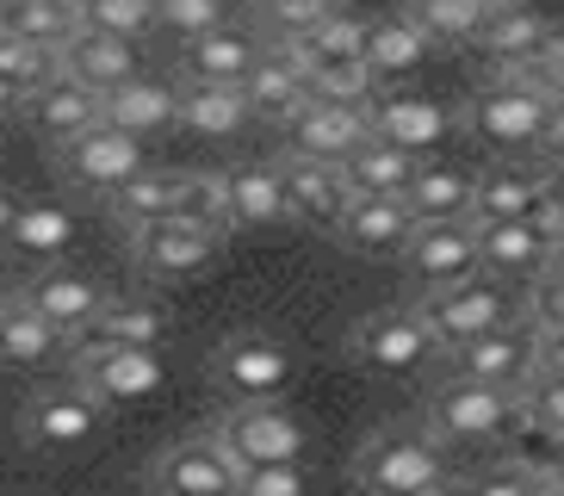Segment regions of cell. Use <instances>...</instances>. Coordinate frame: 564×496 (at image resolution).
<instances>
[{
    "instance_id": "cell-8",
    "label": "cell",
    "mask_w": 564,
    "mask_h": 496,
    "mask_svg": "<svg viewBox=\"0 0 564 496\" xmlns=\"http://www.w3.org/2000/svg\"><path fill=\"white\" fill-rule=\"evenodd\" d=\"M422 335H429L441 354L459 342H478V335H497L514 323V298L490 280H465V285H447V292H429L410 304Z\"/></svg>"
},
{
    "instance_id": "cell-21",
    "label": "cell",
    "mask_w": 564,
    "mask_h": 496,
    "mask_svg": "<svg viewBox=\"0 0 564 496\" xmlns=\"http://www.w3.org/2000/svg\"><path fill=\"white\" fill-rule=\"evenodd\" d=\"M217 186V217H224V236L230 230H267V224H285V198L273 181V162H230L224 174H212Z\"/></svg>"
},
{
    "instance_id": "cell-2",
    "label": "cell",
    "mask_w": 564,
    "mask_h": 496,
    "mask_svg": "<svg viewBox=\"0 0 564 496\" xmlns=\"http://www.w3.org/2000/svg\"><path fill=\"white\" fill-rule=\"evenodd\" d=\"M447 472V446H434L415 422H391V429L366 434L354 453V484L366 496H422L434 490Z\"/></svg>"
},
{
    "instance_id": "cell-50",
    "label": "cell",
    "mask_w": 564,
    "mask_h": 496,
    "mask_svg": "<svg viewBox=\"0 0 564 496\" xmlns=\"http://www.w3.org/2000/svg\"><path fill=\"white\" fill-rule=\"evenodd\" d=\"M0 298H7V292H0Z\"/></svg>"
},
{
    "instance_id": "cell-26",
    "label": "cell",
    "mask_w": 564,
    "mask_h": 496,
    "mask_svg": "<svg viewBox=\"0 0 564 496\" xmlns=\"http://www.w3.org/2000/svg\"><path fill=\"white\" fill-rule=\"evenodd\" d=\"M13 112L25 118V125H32V131L44 137L51 149H63V143H75L82 131H94V125H100V94H87V87H75V82H63V75H56L51 87H37V94L19 99Z\"/></svg>"
},
{
    "instance_id": "cell-34",
    "label": "cell",
    "mask_w": 564,
    "mask_h": 496,
    "mask_svg": "<svg viewBox=\"0 0 564 496\" xmlns=\"http://www.w3.org/2000/svg\"><path fill=\"white\" fill-rule=\"evenodd\" d=\"M63 347H68V342H63V335H56L19 292L0 298V360H7V366H51Z\"/></svg>"
},
{
    "instance_id": "cell-19",
    "label": "cell",
    "mask_w": 564,
    "mask_h": 496,
    "mask_svg": "<svg viewBox=\"0 0 564 496\" xmlns=\"http://www.w3.org/2000/svg\"><path fill=\"white\" fill-rule=\"evenodd\" d=\"M558 25H552L540 7H521V0H484V19H478V37L471 44L490 56V68H514L540 56V50L558 44Z\"/></svg>"
},
{
    "instance_id": "cell-35",
    "label": "cell",
    "mask_w": 564,
    "mask_h": 496,
    "mask_svg": "<svg viewBox=\"0 0 564 496\" xmlns=\"http://www.w3.org/2000/svg\"><path fill=\"white\" fill-rule=\"evenodd\" d=\"M0 37L56 56V50L75 37V0H7V7H0Z\"/></svg>"
},
{
    "instance_id": "cell-12",
    "label": "cell",
    "mask_w": 564,
    "mask_h": 496,
    "mask_svg": "<svg viewBox=\"0 0 564 496\" xmlns=\"http://www.w3.org/2000/svg\"><path fill=\"white\" fill-rule=\"evenodd\" d=\"M236 478H242V472L224 460V446L212 441V429L167 441L162 453L143 465L150 496H236Z\"/></svg>"
},
{
    "instance_id": "cell-24",
    "label": "cell",
    "mask_w": 564,
    "mask_h": 496,
    "mask_svg": "<svg viewBox=\"0 0 564 496\" xmlns=\"http://www.w3.org/2000/svg\"><path fill=\"white\" fill-rule=\"evenodd\" d=\"M56 68H63V82L87 87V94H112V87L143 75V44H118V37H100V32H82L75 25V37L56 50Z\"/></svg>"
},
{
    "instance_id": "cell-38",
    "label": "cell",
    "mask_w": 564,
    "mask_h": 496,
    "mask_svg": "<svg viewBox=\"0 0 564 496\" xmlns=\"http://www.w3.org/2000/svg\"><path fill=\"white\" fill-rule=\"evenodd\" d=\"M360 37H366V13H354V7H329V13L316 19L292 50H299L311 68H323V63H360Z\"/></svg>"
},
{
    "instance_id": "cell-39",
    "label": "cell",
    "mask_w": 564,
    "mask_h": 496,
    "mask_svg": "<svg viewBox=\"0 0 564 496\" xmlns=\"http://www.w3.org/2000/svg\"><path fill=\"white\" fill-rule=\"evenodd\" d=\"M75 25L118 37V44H143L155 37V7L150 0H75Z\"/></svg>"
},
{
    "instance_id": "cell-1",
    "label": "cell",
    "mask_w": 564,
    "mask_h": 496,
    "mask_svg": "<svg viewBox=\"0 0 564 496\" xmlns=\"http://www.w3.org/2000/svg\"><path fill=\"white\" fill-rule=\"evenodd\" d=\"M459 131L471 137V143L497 149L502 162H540V155H558L564 106L528 94V87L484 82L478 94L459 106Z\"/></svg>"
},
{
    "instance_id": "cell-43",
    "label": "cell",
    "mask_w": 564,
    "mask_h": 496,
    "mask_svg": "<svg viewBox=\"0 0 564 496\" xmlns=\"http://www.w3.org/2000/svg\"><path fill=\"white\" fill-rule=\"evenodd\" d=\"M552 484H558V472H533L521 460H502L490 472H478V478H465V490L471 496H546Z\"/></svg>"
},
{
    "instance_id": "cell-46",
    "label": "cell",
    "mask_w": 564,
    "mask_h": 496,
    "mask_svg": "<svg viewBox=\"0 0 564 496\" xmlns=\"http://www.w3.org/2000/svg\"><path fill=\"white\" fill-rule=\"evenodd\" d=\"M422 496H471V490H465V478H441L434 490H422Z\"/></svg>"
},
{
    "instance_id": "cell-49",
    "label": "cell",
    "mask_w": 564,
    "mask_h": 496,
    "mask_svg": "<svg viewBox=\"0 0 564 496\" xmlns=\"http://www.w3.org/2000/svg\"><path fill=\"white\" fill-rule=\"evenodd\" d=\"M0 373H7V360H0Z\"/></svg>"
},
{
    "instance_id": "cell-20",
    "label": "cell",
    "mask_w": 564,
    "mask_h": 496,
    "mask_svg": "<svg viewBox=\"0 0 564 496\" xmlns=\"http://www.w3.org/2000/svg\"><path fill=\"white\" fill-rule=\"evenodd\" d=\"M254 56H261V37L242 19H224L217 32L181 44V87H242Z\"/></svg>"
},
{
    "instance_id": "cell-4",
    "label": "cell",
    "mask_w": 564,
    "mask_h": 496,
    "mask_svg": "<svg viewBox=\"0 0 564 496\" xmlns=\"http://www.w3.org/2000/svg\"><path fill=\"white\" fill-rule=\"evenodd\" d=\"M212 441L236 472H267V465H304V422L285 403H230L217 416Z\"/></svg>"
},
{
    "instance_id": "cell-30",
    "label": "cell",
    "mask_w": 564,
    "mask_h": 496,
    "mask_svg": "<svg viewBox=\"0 0 564 496\" xmlns=\"http://www.w3.org/2000/svg\"><path fill=\"white\" fill-rule=\"evenodd\" d=\"M429 56V37L415 32L403 13H379L366 19V37H360V68L372 75V82H398V75H410L415 63Z\"/></svg>"
},
{
    "instance_id": "cell-17",
    "label": "cell",
    "mask_w": 564,
    "mask_h": 496,
    "mask_svg": "<svg viewBox=\"0 0 564 496\" xmlns=\"http://www.w3.org/2000/svg\"><path fill=\"white\" fill-rule=\"evenodd\" d=\"M19 298H25V304H32L56 335H63V342H82V335L94 330V316L112 304L106 285L94 280V273H82V267H44V273H37Z\"/></svg>"
},
{
    "instance_id": "cell-37",
    "label": "cell",
    "mask_w": 564,
    "mask_h": 496,
    "mask_svg": "<svg viewBox=\"0 0 564 496\" xmlns=\"http://www.w3.org/2000/svg\"><path fill=\"white\" fill-rule=\"evenodd\" d=\"M398 13L429 37V50H453V44H471V37H478L484 0H410Z\"/></svg>"
},
{
    "instance_id": "cell-5",
    "label": "cell",
    "mask_w": 564,
    "mask_h": 496,
    "mask_svg": "<svg viewBox=\"0 0 564 496\" xmlns=\"http://www.w3.org/2000/svg\"><path fill=\"white\" fill-rule=\"evenodd\" d=\"M366 118V143H384L410 155V162H434V149L459 131V112L434 94H403V87H379L360 106Z\"/></svg>"
},
{
    "instance_id": "cell-41",
    "label": "cell",
    "mask_w": 564,
    "mask_h": 496,
    "mask_svg": "<svg viewBox=\"0 0 564 496\" xmlns=\"http://www.w3.org/2000/svg\"><path fill=\"white\" fill-rule=\"evenodd\" d=\"M63 68H56L51 50H32V44H13V37H0V87L13 99L37 94V87H51Z\"/></svg>"
},
{
    "instance_id": "cell-29",
    "label": "cell",
    "mask_w": 564,
    "mask_h": 496,
    "mask_svg": "<svg viewBox=\"0 0 564 496\" xmlns=\"http://www.w3.org/2000/svg\"><path fill=\"white\" fill-rule=\"evenodd\" d=\"M174 335V311L167 304H150V298H112L100 316H94V330L82 342H100V347H162Z\"/></svg>"
},
{
    "instance_id": "cell-23",
    "label": "cell",
    "mask_w": 564,
    "mask_h": 496,
    "mask_svg": "<svg viewBox=\"0 0 564 496\" xmlns=\"http://www.w3.org/2000/svg\"><path fill=\"white\" fill-rule=\"evenodd\" d=\"M273 181H280V198H285V217L299 224H329L348 212V186H341V168L335 162H304V155H273Z\"/></svg>"
},
{
    "instance_id": "cell-25",
    "label": "cell",
    "mask_w": 564,
    "mask_h": 496,
    "mask_svg": "<svg viewBox=\"0 0 564 496\" xmlns=\"http://www.w3.org/2000/svg\"><path fill=\"white\" fill-rule=\"evenodd\" d=\"M360 143H366L360 106H329V99H311V106L285 125V155H304V162H335V168H341Z\"/></svg>"
},
{
    "instance_id": "cell-11",
    "label": "cell",
    "mask_w": 564,
    "mask_h": 496,
    "mask_svg": "<svg viewBox=\"0 0 564 496\" xmlns=\"http://www.w3.org/2000/svg\"><path fill=\"white\" fill-rule=\"evenodd\" d=\"M434 354V342L422 335L410 304H384V311H366L348 330V360L360 373H379V379H403Z\"/></svg>"
},
{
    "instance_id": "cell-3",
    "label": "cell",
    "mask_w": 564,
    "mask_h": 496,
    "mask_svg": "<svg viewBox=\"0 0 564 496\" xmlns=\"http://www.w3.org/2000/svg\"><path fill=\"white\" fill-rule=\"evenodd\" d=\"M205 373H212V385L230 403H280L292 391V379H299V354L267 330H236L212 347Z\"/></svg>"
},
{
    "instance_id": "cell-33",
    "label": "cell",
    "mask_w": 564,
    "mask_h": 496,
    "mask_svg": "<svg viewBox=\"0 0 564 496\" xmlns=\"http://www.w3.org/2000/svg\"><path fill=\"white\" fill-rule=\"evenodd\" d=\"M174 125H186V131L199 137H236L249 131V99H242V87H181L174 82Z\"/></svg>"
},
{
    "instance_id": "cell-36",
    "label": "cell",
    "mask_w": 564,
    "mask_h": 496,
    "mask_svg": "<svg viewBox=\"0 0 564 496\" xmlns=\"http://www.w3.org/2000/svg\"><path fill=\"white\" fill-rule=\"evenodd\" d=\"M410 174H415V162L398 155V149H384V143H360L348 162H341V186H348V198H403Z\"/></svg>"
},
{
    "instance_id": "cell-7",
    "label": "cell",
    "mask_w": 564,
    "mask_h": 496,
    "mask_svg": "<svg viewBox=\"0 0 564 496\" xmlns=\"http://www.w3.org/2000/svg\"><path fill=\"white\" fill-rule=\"evenodd\" d=\"M51 168L68 193H87V198H112L124 181H137L150 168V143L143 137H124L112 125H94L82 131L75 143L51 149Z\"/></svg>"
},
{
    "instance_id": "cell-47",
    "label": "cell",
    "mask_w": 564,
    "mask_h": 496,
    "mask_svg": "<svg viewBox=\"0 0 564 496\" xmlns=\"http://www.w3.org/2000/svg\"><path fill=\"white\" fill-rule=\"evenodd\" d=\"M7 230H13V198L0 193V242H7Z\"/></svg>"
},
{
    "instance_id": "cell-9",
    "label": "cell",
    "mask_w": 564,
    "mask_h": 496,
    "mask_svg": "<svg viewBox=\"0 0 564 496\" xmlns=\"http://www.w3.org/2000/svg\"><path fill=\"white\" fill-rule=\"evenodd\" d=\"M546 198H558V155H540V162H497L471 174V198H465V224L484 230V224H528Z\"/></svg>"
},
{
    "instance_id": "cell-28",
    "label": "cell",
    "mask_w": 564,
    "mask_h": 496,
    "mask_svg": "<svg viewBox=\"0 0 564 496\" xmlns=\"http://www.w3.org/2000/svg\"><path fill=\"white\" fill-rule=\"evenodd\" d=\"M465 198H471V174L453 162H415L410 186H403V212L410 224H465Z\"/></svg>"
},
{
    "instance_id": "cell-14",
    "label": "cell",
    "mask_w": 564,
    "mask_h": 496,
    "mask_svg": "<svg viewBox=\"0 0 564 496\" xmlns=\"http://www.w3.org/2000/svg\"><path fill=\"white\" fill-rule=\"evenodd\" d=\"M124 236H131V267L143 280H162V285L212 267L217 248H224V230L186 224V217H162V224H143V230H124Z\"/></svg>"
},
{
    "instance_id": "cell-44",
    "label": "cell",
    "mask_w": 564,
    "mask_h": 496,
    "mask_svg": "<svg viewBox=\"0 0 564 496\" xmlns=\"http://www.w3.org/2000/svg\"><path fill=\"white\" fill-rule=\"evenodd\" d=\"M224 19H230V13H224L217 0H167V7H155V32H162V37H181V44H193V37L217 32Z\"/></svg>"
},
{
    "instance_id": "cell-48",
    "label": "cell",
    "mask_w": 564,
    "mask_h": 496,
    "mask_svg": "<svg viewBox=\"0 0 564 496\" xmlns=\"http://www.w3.org/2000/svg\"><path fill=\"white\" fill-rule=\"evenodd\" d=\"M13 106H19V99H13V94H7V87H0V118L13 112Z\"/></svg>"
},
{
    "instance_id": "cell-10",
    "label": "cell",
    "mask_w": 564,
    "mask_h": 496,
    "mask_svg": "<svg viewBox=\"0 0 564 496\" xmlns=\"http://www.w3.org/2000/svg\"><path fill=\"white\" fill-rule=\"evenodd\" d=\"M167 379L162 354L150 347H100V342H75V391H87L94 403H143Z\"/></svg>"
},
{
    "instance_id": "cell-42",
    "label": "cell",
    "mask_w": 564,
    "mask_h": 496,
    "mask_svg": "<svg viewBox=\"0 0 564 496\" xmlns=\"http://www.w3.org/2000/svg\"><path fill=\"white\" fill-rule=\"evenodd\" d=\"M304 68H311V63H304ZM372 94H379V82H372L360 63H323V68H311V99H329V106H366Z\"/></svg>"
},
{
    "instance_id": "cell-32",
    "label": "cell",
    "mask_w": 564,
    "mask_h": 496,
    "mask_svg": "<svg viewBox=\"0 0 564 496\" xmlns=\"http://www.w3.org/2000/svg\"><path fill=\"white\" fill-rule=\"evenodd\" d=\"M181 193H186V174L143 168L137 181H124L106 198V212H112V224H124V230H143V224H162V217L181 212Z\"/></svg>"
},
{
    "instance_id": "cell-15",
    "label": "cell",
    "mask_w": 564,
    "mask_h": 496,
    "mask_svg": "<svg viewBox=\"0 0 564 496\" xmlns=\"http://www.w3.org/2000/svg\"><path fill=\"white\" fill-rule=\"evenodd\" d=\"M471 261H478V280H533L558 267V224H484L471 230Z\"/></svg>"
},
{
    "instance_id": "cell-13",
    "label": "cell",
    "mask_w": 564,
    "mask_h": 496,
    "mask_svg": "<svg viewBox=\"0 0 564 496\" xmlns=\"http://www.w3.org/2000/svg\"><path fill=\"white\" fill-rule=\"evenodd\" d=\"M100 429H106V410L75 385H51V391L25 397V410H19V434L37 453H82V446L100 441Z\"/></svg>"
},
{
    "instance_id": "cell-45",
    "label": "cell",
    "mask_w": 564,
    "mask_h": 496,
    "mask_svg": "<svg viewBox=\"0 0 564 496\" xmlns=\"http://www.w3.org/2000/svg\"><path fill=\"white\" fill-rule=\"evenodd\" d=\"M236 496H311V472L304 465H267V472H242Z\"/></svg>"
},
{
    "instance_id": "cell-31",
    "label": "cell",
    "mask_w": 564,
    "mask_h": 496,
    "mask_svg": "<svg viewBox=\"0 0 564 496\" xmlns=\"http://www.w3.org/2000/svg\"><path fill=\"white\" fill-rule=\"evenodd\" d=\"M100 125H112V131H124V137H150V131H162V125H174V82L137 75V82L100 94Z\"/></svg>"
},
{
    "instance_id": "cell-22",
    "label": "cell",
    "mask_w": 564,
    "mask_h": 496,
    "mask_svg": "<svg viewBox=\"0 0 564 496\" xmlns=\"http://www.w3.org/2000/svg\"><path fill=\"white\" fill-rule=\"evenodd\" d=\"M447 366L453 379L465 385H490V391H521L533 373V342L521 330H497V335H478V342H459L447 347Z\"/></svg>"
},
{
    "instance_id": "cell-16",
    "label": "cell",
    "mask_w": 564,
    "mask_h": 496,
    "mask_svg": "<svg viewBox=\"0 0 564 496\" xmlns=\"http://www.w3.org/2000/svg\"><path fill=\"white\" fill-rule=\"evenodd\" d=\"M398 261H403V280H410L415 298L478 280V261H471V224H415Z\"/></svg>"
},
{
    "instance_id": "cell-40",
    "label": "cell",
    "mask_w": 564,
    "mask_h": 496,
    "mask_svg": "<svg viewBox=\"0 0 564 496\" xmlns=\"http://www.w3.org/2000/svg\"><path fill=\"white\" fill-rule=\"evenodd\" d=\"M68 236H75V217L63 205H13V230H7L13 248H25V255H63Z\"/></svg>"
},
{
    "instance_id": "cell-27",
    "label": "cell",
    "mask_w": 564,
    "mask_h": 496,
    "mask_svg": "<svg viewBox=\"0 0 564 496\" xmlns=\"http://www.w3.org/2000/svg\"><path fill=\"white\" fill-rule=\"evenodd\" d=\"M410 212H403L398 198H348V212L335 217V236H341V248L348 255H366V261H391V255H403V242H410Z\"/></svg>"
},
{
    "instance_id": "cell-6",
    "label": "cell",
    "mask_w": 564,
    "mask_h": 496,
    "mask_svg": "<svg viewBox=\"0 0 564 496\" xmlns=\"http://www.w3.org/2000/svg\"><path fill=\"white\" fill-rule=\"evenodd\" d=\"M514 422H521L514 391H490V385H465V379H447L429 397V410H422V434L434 446L502 441V434H514Z\"/></svg>"
},
{
    "instance_id": "cell-18",
    "label": "cell",
    "mask_w": 564,
    "mask_h": 496,
    "mask_svg": "<svg viewBox=\"0 0 564 496\" xmlns=\"http://www.w3.org/2000/svg\"><path fill=\"white\" fill-rule=\"evenodd\" d=\"M242 99H249V118H267V125H292V118L311 106V68L292 44H261L249 82H242Z\"/></svg>"
}]
</instances>
